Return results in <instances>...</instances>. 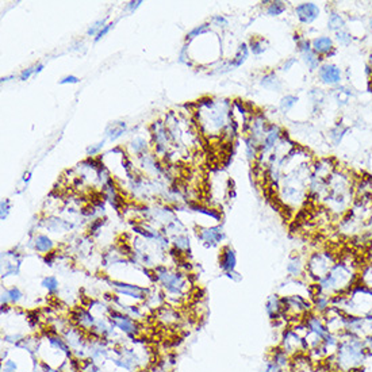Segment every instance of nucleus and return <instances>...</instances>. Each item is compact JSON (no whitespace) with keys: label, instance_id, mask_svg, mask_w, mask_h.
Segmentation results:
<instances>
[{"label":"nucleus","instance_id":"nucleus-1","mask_svg":"<svg viewBox=\"0 0 372 372\" xmlns=\"http://www.w3.org/2000/svg\"><path fill=\"white\" fill-rule=\"evenodd\" d=\"M367 357L368 352L363 338L344 333L340 336V345L336 353L325 363L330 367L331 372H353L364 367Z\"/></svg>","mask_w":372,"mask_h":372},{"label":"nucleus","instance_id":"nucleus-2","mask_svg":"<svg viewBox=\"0 0 372 372\" xmlns=\"http://www.w3.org/2000/svg\"><path fill=\"white\" fill-rule=\"evenodd\" d=\"M359 281V274L356 263L351 256L342 257L336 261L326 275L314 284V288L329 296H337L347 294L353 285Z\"/></svg>","mask_w":372,"mask_h":372},{"label":"nucleus","instance_id":"nucleus-3","mask_svg":"<svg viewBox=\"0 0 372 372\" xmlns=\"http://www.w3.org/2000/svg\"><path fill=\"white\" fill-rule=\"evenodd\" d=\"M331 306L348 316L368 317L372 314V288L357 281L347 294L331 298Z\"/></svg>","mask_w":372,"mask_h":372},{"label":"nucleus","instance_id":"nucleus-4","mask_svg":"<svg viewBox=\"0 0 372 372\" xmlns=\"http://www.w3.org/2000/svg\"><path fill=\"white\" fill-rule=\"evenodd\" d=\"M336 256L331 252H327V250L314 252L306 263V274L314 281L313 284L321 280L322 278L331 270V267L336 264Z\"/></svg>","mask_w":372,"mask_h":372},{"label":"nucleus","instance_id":"nucleus-5","mask_svg":"<svg viewBox=\"0 0 372 372\" xmlns=\"http://www.w3.org/2000/svg\"><path fill=\"white\" fill-rule=\"evenodd\" d=\"M322 317H324L325 324H326L327 329H329L330 333H334V334H338V336L345 333L348 314H345L344 311L331 306Z\"/></svg>","mask_w":372,"mask_h":372},{"label":"nucleus","instance_id":"nucleus-6","mask_svg":"<svg viewBox=\"0 0 372 372\" xmlns=\"http://www.w3.org/2000/svg\"><path fill=\"white\" fill-rule=\"evenodd\" d=\"M318 76L321 79V82L326 86H337L340 84L342 79L341 69L334 64H324L318 69Z\"/></svg>","mask_w":372,"mask_h":372},{"label":"nucleus","instance_id":"nucleus-7","mask_svg":"<svg viewBox=\"0 0 372 372\" xmlns=\"http://www.w3.org/2000/svg\"><path fill=\"white\" fill-rule=\"evenodd\" d=\"M298 19L303 25H310L320 16V7L316 3H302L295 8Z\"/></svg>","mask_w":372,"mask_h":372},{"label":"nucleus","instance_id":"nucleus-8","mask_svg":"<svg viewBox=\"0 0 372 372\" xmlns=\"http://www.w3.org/2000/svg\"><path fill=\"white\" fill-rule=\"evenodd\" d=\"M265 311L270 317L271 321H279L281 318H284L283 316V303H281V298L279 295H271L267 299L265 303Z\"/></svg>","mask_w":372,"mask_h":372},{"label":"nucleus","instance_id":"nucleus-9","mask_svg":"<svg viewBox=\"0 0 372 372\" xmlns=\"http://www.w3.org/2000/svg\"><path fill=\"white\" fill-rule=\"evenodd\" d=\"M311 49H313V51L316 53L317 56L329 54L334 49V42H333L330 37H317V38H314L311 41Z\"/></svg>","mask_w":372,"mask_h":372},{"label":"nucleus","instance_id":"nucleus-10","mask_svg":"<svg viewBox=\"0 0 372 372\" xmlns=\"http://www.w3.org/2000/svg\"><path fill=\"white\" fill-rule=\"evenodd\" d=\"M219 265L226 274L234 272L235 265H237V257H235L234 250L232 249L230 246H225L222 249L221 259H219Z\"/></svg>","mask_w":372,"mask_h":372},{"label":"nucleus","instance_id":"nucleus-11","mask_svg":"<svg viewBox=\"0 0 372 372\" xmlns=\"http://www.w3.org/2000/svg\"><path fill=\"white\" fill-rule=\"evenodd\" d=\"M287 272H288V275L292 276V278H299L302 276L303 272H306V264L302 261V259L299 256H295V257H292L288 261V264H287Z\"/></svg>","mask_w":372,"mask_h":372},{"label":"nucleus","instance_id":"nucleus-12","mask_svg":"<svg viewBox=\"0 0 372 372\" xmlns=\"http://www.w3.org/2000/svg\"><path fill=\"white\" fill-rule=\"evenodd\" d=\"M280 137V129L278 126H271L267 133H265L264 142H263V152H268L271 149L274 148V145L276 143V141Z\"/></svg>","mask_w":372,"mask_h":372},{"label":"nucleus","instance_id":"nucleus-13","mask_svg":"<svg viewBox=\"0 0 372 372\" xmlns=\"http://www.w3.org/2000/svg\"><path fill=\"white\" fill-rule=\"evenodd\" d=\"M344 26H345V19L342 18L341 14H338V12H331L330 16H329V22H327L329 30L337 33V31L342 30Z\"/></svg>","mask_w":372,"mask_h":372},{"label":"nucleus","instance_id":"nucleus-14","mask_svg":"<svg viewBox=\"0 0 372 372\" xmlns=\"http://www.w3.org/2000/svg\"><path fill=\"white\" fill-rule=\"evenodd\" d=\"M302 57H303V61L307 65V68L310 71H316V69H320V62H321V58L320 56H317L316 53L311 49L310 51H306V53H302Z\"/></svg>","mask_w":372,"mask_h":372},{"label":"nucleus","instance_id":"nucleus-15","mask_svg":"<svg viewBox=\"0 0 372 372\" xmlns=\"http://www.w3.org/2000/svg\"><path fill=\"white\" fill-rule=\"evenodd\" d=\"M248 54H249V50H248V46L246 44H241L240 47H238V51H237V54L233 58V61L230 62V66H240L242 65L245 62V60L248 58Z\"/></svg>","mask_w":372,"mask_h":372},{"label":"nucleus","instance_id":"nucleus-16","mask_svg":"<svg viewBox=\"0 0 372 372\" xmlns=\"http://www.w3.org/2000/svg\"><path fill=\"white\" fill-rule=\"evenodd\" d=\"M359 281L362 284L372 288V263L363 267L362 271H360V275H359Z\"/></svg>","mask_w":372,"mask_h":372},{"label":"nucleus","instance_id":"nucleus-17","mask_svg":"<svg viewBox=\"0 0 372 372\" xmlns=\"http://www.w3.org/2000/svg\"><path fill=\"white\" fill-rule=\"evenodd\" d=\"M285 3L283 1H272L270 4V7L267 8V12H268V15L271 16H278L281 15L283 12L285 11Z\"/></svg>","mask_w":372,"mask_h":372},{"label":"nucleus","instance_id":"nucleus-18","mask_svg":"<svg viewBox=\"0 0 372 372\" xmlns=\"http://www.w3.org/2000/svg\"><path fill=\"white\" fill-rule=\"evenodd\" d=\"M349 96H351V91H348L347 88L338 87L337 90H334V97H336L337 103H338L340 106L347 104L348 100H349Z\"/></svg>","mask_w":372,"mask_h":372},{"label":"nucleus","instance_id":"nucleus-19","mask_svg":"<svg viewBox=\"0 0 372 372\" xmlns=\"http://www.w3.org/2000/svg\"><path fill=\"white\" fill-rule=\"evenodd\" d=\"M348 132L347 128H342L341 125H338L334 129H331L330 130V140L331 142L334 143V145H338V143L341 142L342 137H344V134Z\"/></svg>","mask_w":372,"mask_h":372},{"label":"nucleus","instance_id":"nucleus-20","mask_svg":"<svg viewBox=\"0 0 372 372\" xmlns=\"http://www.w3.org/2000/svg\"><path fill=\"white\" fill-rule=\"evenodd\" d=\"M265 44L267 42L263 40V38H253L252 41H250V50L253 51V54H261V53H264L265 51Z\"/></svg>","mask_w":372,"mask_h":372},{"label":"nucleus","instance_id":"nucleus-21","mask_svg":"<svg viewBox=\"0 0 372 372\" xmlns=\"http://www.w3.org/2000/svg\"><path fill=\"white\" fill-rule=\"evenodd\" d=\"M51 241L45 237V235H40L38 238L36 240V248L40 252H47V250H50L51 248Z\"/></svg>","mask_w":372,"mask_h":372},{"label":"nucleus","instance_id":"nucleus-22","mask_svg":"<svg viewBox=\"0 0 372 372\" xmlns=\"http://www.w3.org/2000/svg\"><path fill=\"white\" fill-rule=\"evenodd\" d=\"M336 41L341 46H349L352 42V36L345 30H340L336 33Z\"/></svg>","mask_w":372,"mask_h":372},{"label":"nucleus","instance_id":"nucleus-23","mask_svg":"<svg viewBox=\"0 0 372 372\" xmlns=\"http://www.w3.org/2000/svg\"><path fill=\"white\" fill-rule=\"evenodd\" d=\"M298 102V97L294 96V95H287L281 99L280 102V108L283 111H288L291 108L295 106V103Z\"/></svg>","mask_w":372,"mask_h":372},{"label":"nucleus","instance_id":"nucleus-24","mask_svg":"<svg viewBox=\"0 0 372 372\" xmlns=\"http://www.w3.org/2000/svg\"><path fill=\"white\" fill-rule=\"evenodd\" d=\"M263 372H285V371H283L279 366H276L275 363L268 359V360L265 362V366H264Z\"/></svg>","mask_w":372,"mask_h":372},{"label":"nucleus","instance_id":"nucleus-25","mask_svg":"<svg viewBox=\"0 0 372 372\" xmlns=\"http://www.w3.org/2000/svg\"><path fill=\"white\" fill-rule=\"evenodd\" d=\"M42 285L46 287L49 291H56L57 290V280L56 278H46L45 280L42 281Z\"/></svg>","mask_w":372,"mask_h":372},{"label":"nucleus","instance_id":"nucleus-26","mask_svg":"<svg viewBox=\"0 0 372 372\" xmlns=\"http://www.w3.org/2000/svg\"><path fill=\"white\" fill-rule=\"evenodd\" d=\"M207 30H209V25L199 26V27H196V29H194V30L189 33L188 36H187V38H194L195 36H199V34H203V33H206V31H207Z\"/></svg>","mask_w":372,"mask_h":372},{"label":"nucleus","instance_id":"nucleus-27","mask_svg":"<svg viewBox=\"0 0 372 372\" xmlns=\"http://www.w3.org/2000/svg\"><path fill=\"white\" fill-rule=\"evenodd\" d=\"M196 211H199V213H202V214H206V215H210V217H213V218L215 219H221V215L218 214V213H215L214 210H209V209H203V207H194Z\"/></svg>","mask_w":372,"mask_h":372},{"label":"nucleus","instance_id":"nucleus-28","mask_svg":"<svg viewBox=\"0 0 372 372\" xmlns=\"http://www.w3.org/2000/svg\"><path fill=\"white\" fill-rule=\"evenodd\" d=\"M103 25H104V21L96 22V23H95V25L92 26L91 29L88 30V34H90V36H95V34H96V36H97V34H99V31L102 30L103 27H104Z\"/></svg>","mask_w":372,"mask_h":372},{"label":"nucleus","instance_id":"nucleus-29","mask_svg":"<svg viewBox=\"0 0 372 372\" xmlns=\"http://www.w3.org/2000/svg\"><path fill=\"white\" fill-rule=\"evenodd\" d=\"M31 75H36V66H33V68H29V69H25V71L22 72L21 80H23V82L29 80Z\"/></svg>","mask_w":372,"mask_h":372},{"label":"nucleus","instance_id":"nucleus-30","mask_svg":"<svg viewBox=\"0 0 372 372\" xmlns=\"http://www.w3.org/2000/svg\"><path fill=\"white\" fill-rule=\"evenodd\" d=\"M363 342H364V347L367 349L368 355H372V334H368L363 338Z\"/></svg>","mask_w":372,"mask_h":372},{"label":"nucleus","instance_id":"nucleus-31","mask_svg":"<svg viewBox=\"0 0 372 372\" xmlns=\"http://www.w3.org/2000/svg\"><path fill=\"white\" fill-rule=\"evenodd\" d=\"M112 26H114V23H108V25L104 26V27H103L102 30L99 31V34H97L96 38H95V41L97 42V41H99V40H100V38H103V37L106 36V34H107L108 31H110V30H111V29H112Z\"/></svg>","mask_w":372,"mask_h":372},{"label":"nucleus","instance_id":"nucleus-32","mask_svg":"<svg viewBox=\"0 0 372 372\" xmlns=\"http://www.w3.org/2000/svg\"><path fill=\"white\" fill-rule=\"evenodd\" d=\"M8 296H10L11 301L16 302V301H18V299H19V298H21L22 294H21V291L18 290V288H15V287H14V288H11V290L8 291Z\"/></svg>","mask_w":372,"mask_h":372},{"label":"nucleus","instance_id":"nucleus-33","mask_svg":"<svg viewBox=\"0 0 372 372\" xmlns=\"http://www.w3.org/2000/svg\"><path fill=\"white\" fill-rule=\"evenodd\" d=\"M8 211H10V202L5 199L1 202V219H4L8 214Z\"/></svg>","mask_w":372,"mask_h":372},{"label":"nucleus","instance_id":"nucleus-34","mask_svg":"<svg viewBox=\"0 0 372 372\" xmlns=\"http://www.w3.org/2000/svg\"><path fill=\"white\" fill-rule=\"evenodd\" d=\"M68 83L76 84V83H79V79H77L76 76H66L64 77L62 80H60V84H68Z\"/></svg>","mask_w":372,"mask_h":372},{"label":"nucleus","instance_id":"nucleus-35","mask_svg":"<svg viewBox=\"0 0 372 372\" xmlns=\"http://www.w3.org/2000/svg\"><path fill=\"white\" fill-rule=\"evenodd\" d=\"M141 4H142V1H130V3L128 4V10H130V11L137 10L138 7H140Z\"/></svg>","mask_w":372,"mask_h":372},{"label":"nucleus","instance_id":"nucleus-36","mask_svg":"<svg viewBox=\"0 0 372 372\" xmlns=\"http://www.w3.org/2000/svg\"><path fill=\"white\" fill-rule=\"evenodd\" d=\"M295 62H296V58H290L288 61L284 62V65H283V71H288V69H290L291 66L294 65Z\"/></svg>","mask_w":372,"mask_h":372},{"label":"nucleus","instance_id":"nucleus-37","mask_svg":"<svg viewBox=\"0 0 372 372\" xmlns=\"http://www.w3.org/2000/svg\"><path fill=\"white\" fill-rule=\"evenodd\" d=\"M102 146H103V142L97 143V146H93V148H88V150H87L88 154H91V156L92 154H95L99 149H102Z\"/></svg>","mask_w":372,"mask_h":372},{"label":"nucleus","instance_id":"nucleus-38","mask_svg":"<svg viewBox=\"0 0 372 372\" xmlns=\"http://www.w3.org/2000/svg\"><path fill=\"white\" fill-rule=\"evenodd\" d=\"M102 225H103V221H102V219H96V222H95V224L92 225L91 230H92V232H95V230L99 229V226H102Z\"/></svg>","mask_w":372,"mask_h":372},{"label":"nucleus","instance_id":"nucleus-39","mask_svg":"<svg viewBox=\"0 0 372 372\" xmlns=\"http://www.w3.org/2000/svg\"><path fill=\"white\" fill-rule=\"evenodd\" d=\"M214 21H215V22H218L219 25H221V23H222V25H228V21H226V19H225L224 16H215V18H214Z\"/></svg>","mask_w":372,"mask_h":372},{"label":"nucleus","instance_id":"nucleus-40","mask_svg":"<svg viewBox=\"0 0 372 372\" xmlns=\"http://www.w3.org/2000/svg\"><path fill=\"white\" fill-rule=\"evenodd\" d=\"M42 69H44V65H42V64H41V65L36 66V75H37V73H40V72H41Z\"/></svg>","mask_w":372,"mask_h":372},{"label":"nucleus","instance_id":"nucleus-41","mask_svg":"<svg viewBox=\"0 0 372 372\" xmlns=\"http://www.w3.org/2000/svg\"><path fill=\"white\" fill-rule=\"evenodd\" d=\"M368 62H370V65H368V66L371 68V71H372V54L370 56V60H368Z\"/></svg>","mask_w":372,"mask_h":372},{"label":"nucleus","instance_id":"nucleus-42","mask_svg":"<svg viewBox=\"0 0 372 372\" xmlns=\"http://www.w3.org/2000/svg\"><path fill=\"white\" fill-rule=\"evenodd\" d=\"M370 27H371V29H372V16H371V18H370Z\"/></svg>","mask_w":372,"mask_h":372},{"label":"nucleus","instance_id":"nucleus-43","mask_svg":"<svg viewBox=\"0 0 372 372\" xmlns=\"http://www.w3.org/2000/svg\"><path fill=\"white\" fill-rule=\"evenodd\" d=\"M353 372H366V371L362 368V370H357V371H353Z\"/></svg>","mask_w":372,"mask_h":372}]
</instances>
